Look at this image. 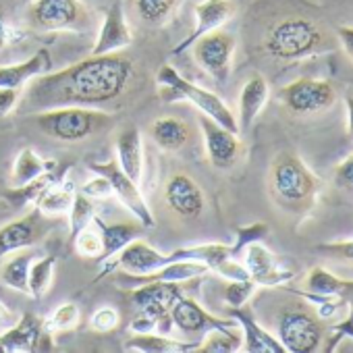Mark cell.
<instances>
[{
    "label": "cell",
    "instance_id": "obj_1",
    "mask_svg": "<svg viewBox=\"0 0 353 353\" xmlns=\"http://www.w3.org/2000/svg\"><path fill=\"white\" fill-rule=\"evenodd\" d=\"M131 61L123 54L88 57L61 71H46L28 81L26 98L19 102L26 112H40L63 106H102L123 96L131 79Z\"/></svg>",
    "mask_w": 353,
    "mask_h": 353
},
{
    "label": "cell",
    "instance_id": "obj_2",
    "mask_svg": "<svg viewBox=\"0 0 353 353\" xmlns=\"http://www.w3.org/2000/svg\"><path fill=\"white\" fill-rule=\"evenodd\" d=\"M272 200L289 212H307L318 198L320 179L297 154H281L270 166Z\"/></svg>",
    "mask_w": 353,
    "mask_h": 353
},
{
    "label": "cell",
    "instance_id": "obj_3",
    "mask_svg": "<svg viewBox=\"0 0 353 353\" xmlns=\"http://www.w3.org/2000/svg\"><path fill=\"white\" fill-rule=\"evenodd\" d=\"M156 83H158V96H160L162 102H168V104H172V102H190L202 114L210 117L212 121H216L219 125L227 127L229 131L239 133L237 117L223 102V98H219L214 92H210L206 88H200V85L192 83L190 79H185L174 67H170L168 63L158 69Z\"/></svg>",
    "mask_w": 353,
    "mask_h": 353
},
{
    "label": "cell",
    "instance_id": "obj_4",
    "mask_svg": "<svg viewBox=\"0 0 353 353\" xmlns=\"http://www.w3.org/2000/svg\"><path fill=\"white\" fill-rule=\"evenodd\" d=\"M264 50L276 61L293 63L312 59L328 48L324 32L312 19L287 17L268 30L264 38Z\"/></svg>",
    "mask_w": 353,
    "mask_h": 353
},
{
    "label": "cell",
    "instance_id": "obj_5",
    "mask_svg": "<svg viewBox=\"0 0 353 353\" xmlns=\"http://www.w3.org/2000/svg\"><path fill=\"white\" fill-rule=\"evenodd\" d=\"M36 127L59 141H81L112 127V117L90 106H63L40 110L34 117Z\"/></svg>",
    "mask_w": 353,
    "mask_h": 353
},
{
    "label": "cell",
    "instance_id": "obj_6",
    "mask_svg": "<svg viewBox=\"0 0 353 353\" xmlns=\"http://www.w3.org/2000/svg\"><path fill=\"white\" fill-rule=\"evenodd\" d=\"M28 21L40 32H83L92 26V15L81 0H34Z\"/></svg>",
    "mask_w": 353,
    "mask_h": 353
},
{
    "label": "cell",
    "instance_id": "obj_7",
    "mask_svg": "<svg viewBox=\"0 0 353 353\" xmlns=\"http://www.w3.org/2000/svg\"><path fill=\"white\" fill-rule=\"evenodd\" d=\"M279 341L289 353H314L322 347L324 328L301 307H287L279 316Z\"/></svg>",
    "mask_w": 353,
    "mask_h": 353
},
{
    "label": "cell",
    "instance_id": "obj_8",
    "mask_svg": "<svg viewBox=\"0 0 353 353\" xmlns=\"http://www.w3.org/2000/svg\"><path fill=\"white\" fill-rule=\"evenodd\" d=\"M196 63L216 81L227 83L233 69V57L237 48V38L231 32L214 30L192 44Z\"/></svg>",
    "mask_w": 353,
    "mask_h": 353
},
{
    "label": "cell",
    "instance_id": "obj_9",
    "mask_svg": "<svg viewBox=\"0 0 353 353\" xmlns=\"http://www.w3.org/2000/svg\"><path fill=\"white\" fill-rule=\"evenodd\" d=\"M88 168L94 174H102L104 179L110 183L112 188V196H117V200L135 216L137 223H141L145 229H154L156 227V219L148 206V202L143 200L139 185L135 181H131L129 176L123 172V168L119 166L117 160H108V162H90Z\"/></svg>",
    "mask_w": 353,
    "mask_h": 353
},
{
    "label": "cell",
    "instance_id": "obj_10",
    "mask_svg": "<svg viewBox=\"0 0 353 353\" xmlns=\"http://www.w3.org/2000/svg\"><path fill=\"white\" fill-rule=\"evenodd\" d=\"M279 100L293 114H314L336 102L334 85L326 79L301 77L279 90Z\"/></svg>",
    "mask_w": 353,
    "mask_h": 353
},
{
    "label": "cell",
    "instance_id": "obj_11",
    "mask_svg": "<svg viewBox=\"0 0 353 353\" xmlns=\"http://www.w3.org/2000/svg\"><path fill=\"white\" fill-rule=\"evenodd\" d=\"M54 223L57 216H48L34 206L30 214L0 227V260L19 250L40 245L44 237L52 231Z\"/></svg>",
    "mask_w": 353,
    "mask_h": 353
},
{
    "label": "cell",
    "instance_id": "obj_12",
    "mask_svg": "<svg viewBox=\"0 0 353 353\" xmlns=\"http://www.w3.org/2000/svg\"><path fill=\"white\" fill-rule=\"evenodd\" d=\"M200 129L204 135V148L210 164L219 170L231 168L241 156V139L239 133L229 131L227 127L219 125L210 117H200Z\"/></svg>",
    "mask_w": 353,
    "mask_h": 353
},
{
    "label": "cell",
    "instance_id": "obj_13",
    "mask_svg": "<svg viewBox=\"0 0 353 353\" xmlns=\"http://www.w3.org/2000/svg\"><path fill=\"white\" fill-rule=\"evenodd\" d=\"M237 13V5L233 0H202L194 7V17H196V26L192 30V34L188 38H183L179 44L172 48V57H179L185 50L192 48V44L196 40H200L202 36L223 28L227 21H231Z\"/></svg>",
    "mask_w": 353,
    "mask_h": 353
},
{
    "label": "cell",
    "instance_id": "obj_14",
    "mask_svg": "<svg viewBox=\"0 0 353 353\" xmlns=\"http://www.w3.org/2000/svg\"><path fill=\"white\" fill-rule=\"evenodd\" d=\"M164 200L168 208L185 221H196L206 208V198L202 188L185 172H176L166 181Z\"/></svg>",
    "mask_w": 353,
    "mask_h": 353
},
{
    "label": "cell",
    "instance_id": "obj_15",
    "mask_svg": "<svg viewBox=\"0 0 353 353\" xmlns=\"http://www.w3.org/2000/svg\"><path fill=\"white\" fill-rule=\"evenodd\" d=\"M170 318L176 330L188 332V334H206L212 328L239 326L235 318L214 316L206 307H202L194 297H185V295H181L170 307Z\"/></svg>",
    "mask_w": 353,
    "mask_h": 353
},
{
    "label": "cell",
    "instance_id": "obj_16",
    "mask_svg": "<svg viewBox=\"0 0 353 353\" xmlns=\"http://www.w3.org/2000/svg\"><path fill=\"white\" fill-rule=\"evenodd\" d=\"M243 266L258 287H279L295 276V272L285 268L262 241H254L243 250Z\"/></svg>",
    "mask_w": 353,
    "mask_h": 353
},
{
    "label": "cell",
    "instance_id": "obj_17",
    "mask_svg": "<svg viewBox=\"0 0 353 353\" xmlns=\"http://www.w3.org/2000/svg\"><path fill=\"white\" fill-rule=\"evenodd\" d=\"M73 162H54V166H50L48 170H44L42 174L34 176L32 181L23 183V185H13L0 192V198L3 202H7L13 210H21L26 206H36V202L57 183L63 176H67V172L71 170Z\"/></svg>",
    "mask_w": 353,
    "mask_h": 353
},
{
    "label": "cell",
    "instance_id": "obj_18",
    "mask_svg": "<svg viewBox=\"0 0 353 353\" xmlns=\"http://www.w3.org/2000/svg\"><path fill=\"white\" fill-rule=\"evenodd\" d=\"M133 44V34L129 30V23L125 19V7L123 3H112L104 15V21L100 26V32L96 36L92 54H114Z\"/></svg>",
    "mask_w": 353,
    "mask_h": 353
},
{
    "label": "cell",
    "instance_id": "obj_19",
    "mask_svg": "<svg viewBox=\"0 0 353 353\" xmlns=\"http://www.w3.org/2000/svg\"><path fill=\"white\" fill-rule=\"evenodd\" d=\"M229 316L235 318V322L239 324V330L243 336V345H241L243 351H248V353H287V349L281 345V341L276 336H272L268 330H264V326H260V322L256 320L254 312L248 305L231 307Z\"/></svg>",
    "mask_w": 353,
    "mask_h": 353
},
{
    "label": "cell",
    "instance_id": "obj_20",
    "mask_svg": "<svg viewBox=\"0 0 353 353\" xmlns=\"http://www.w3.org/2000/svg\"><path fill=\"white\" fill-rule=\"evenodd\" d=\"M46 332L44 318L26 312L21 320L0 334V353H32L40 349V339Z\"/></svg>",
    "mask_w": 353,
    "mask_h": 353
},
{
    "label": "cell",
    "instance_id": "obj_21",
    "mask_svg": "<svg viewBox=\"0 0 353 353\" xmlns=\"http://www.w3.org/2000/svg\"><path fill=\"white\" fill-rule=\"evenodd\" d=\"M94 225L102 237V254L96 260L100 266L104 262H108L112 256H117L127 243H131L133 239L141 237L145 233V227L141 223H106L102 221L98 214L94 216Z\"/></svg>",
    "mask_w": 353,
    "mask_h": 353
},
{
    "label": "cell",
    "instance_id": "obj_22",
    "mask_svg": "<svg viewBox=\"0 0 353 353\" xmlns=\"http://www.w3.org/2000/svg\"><path fill=\"white\" fill-rule=\"evenodd\" d=\"M268 96H270L268 81L260 73H254L243 83L241 94H239V114H237L239 133H245L256 123V119L260 117L262 108L268 102Z\"/></svg>",
    "mask_w": 353,
    "mask_h": 353
},
{
    "label": "cell",
    "instance_id": "obj_23",
    "mask_svg": "<svg viewBox=\"0 0 353 353\" xmlns=\"http://www.w3.org/2000/svg\"><path fill=\"white\" fill-rule=\"evenodd\" d=\"M117 162L131 181L139 185L143 174V139L137 127H127L117 137Z\"/></svg>",
    "mask_w": 353,
    "mask_h": 353
},
{
    "label": "cell",
    "instance_id": "obj_24",
    "mask_svg": "<svg viewBox=\"0 0 353 353\" xmlns=\"http://www.w3.org/2000/svg\"><path fill=\"white\" fill-rule=\"evenodd\" d=\"M198 343L196 341H174L168 334H158V332H133L129 339H125L123 351H135V353H192V351H196Z\"/></svg>",
    "mask_w": 353,
    "mask_h": 353
},
{
    "label": "cell",
    "instance_id": "obj_25",
    "mask_svg": "<svg viewBox=\"0 0 353 353\" xmlns=\"http://www.w3.org/2000/svg\"><path fill=\"white\" fill-rule=\"evenodd\" d=\"M50 69H52V57L46 48H42L23 63L0 67V88L21 90L23 85H28L30 79H34V77L50 71Z\"/></svg>",
    "mask_w": 353,
    "mask_h": 353
},
{
    "label": "cell",
    "instance_id": "obj_26",
    "mask_svg": "<svg viewBox=\"0 0 353 353\" xmlns=\"http://www.w3.org/2000/svg\"><path fill=\"white\" fill-rule=\"evenodd\" d=\"M154 143L164 152H179L192 137V129L185 121L176 117H160L150 125Z\"/></svg>",
    "mask_w": 353,
    "mask_h": 353
},
{
    "label": "cell",
    "instance_id": "obj_27",
    "mask_svg": "<svg viewBox=\"0 0 353 353\" xmlns=\"http://www.w3.org/2000/svg\"><path fill=\"white\" fill-rule=\"evenodd\" d=\"M11 256L13 258L3 266V270H0V281H3V285H7L9 289L28 295L30 293V287H28L30 268H32V262L38 258V254L34 252V248H26Z\"/></svg>",
    "mask_w": 353,
    "mask_h": 353
},
{
    "label": "cell",
    "instance_id": "obj_28",
    "mask_svg": "<svg viewBox=\"0 0 353 353\" xmlns=\"http://www.w3.org/2000/svg\"><path fill=\"white\" fill-rule=\"evenodd\" d=\"M77 196V185L73 179H67L63 176L61 181H57L38 202H36V208L42 210L44 214L48 216H63L71 210V204Z\"/></svg>",
    "mask_w": 353,
    "mask_h": 353
},
{
    "label": "cell",
    "instance_id": "obj_29",
    "mask_svg": "<svg viewBox=\"0 0 353 353\" xmlns=\"http://www.w3.org/2000/svg\"><path fill=\"white\" fill-rule=\"evenodd\" d=\"M241 345H243V336L239 332V326L212 328L198 343L196 353H235L241 349Z\"/></svg>",
    "mask_w": 353,
    "mask_h": 353
},
{
    "label": "cell",
    "instance_id": "obj_30",
    "mask_svg": "<svg viewBox=\"0 0 353 353\" xmlns=\"http://www.w3.org/2000/svg\"><path fill=\"white\" fill-rule=\"evenodd\" d=\"M54 162L57 160H44L32 148H23L13 162V170H11L13 185H23V183L32 181L34 176H38L44 170H48L50 166H54Z\"/></svg>",
    "mask_w": 353,
    "mask_h": 353
},
{
    "label": "cell",
    "instance_id": "obj_31",
    "mask_svg": "<svg viewBox=\"0 0 353 353\" xmlns=\"http://www.w3.org/2000/svg\"><path fill=\"white\" fill-rule=\"evenodd\" d=\"M54 268H57V256L54 254H46V256H40L32 262V268H30V279H28V287H30V293L34 299H42L52 283H54Z\"/></svg>",
    "mask_w": 353,
    "mask_h": 353
},
{
    "label": "cell",
    "instance_id": "obj_32",
    "mask_svg": "<svg viewBox=\"0 0 353 353\" xmlns=\"http://www.w3.org/2000/svg\"><path fill=\"white\" fill-rule=\"evenodd\" d=\"M137 17L152 28L164 26L170 15L174 13V7L179 0H131Z\"/></svg>",
    "mask_w": 353,
    "mask_h": 353
},
{
    "label": "cell",
    "instance_id": "obj_33",
    "mask_svg": "<svg viewBox=\"0 0 353 353\" xmlns=\"http://www.w3.org/2000/svg\"><path fill=\"white\" fill-rule=\"evenodd\" d=\"M67 214H69V243H71V239L79 231H83L85 227L92 225V221L96 216V202L92 198H88L85 194L77 192V196L71 204V210Z\"/></svg>",
    "mask_w": 353,
    "mask_h": 353
},
{
    "label": "cell",
    "instance_id": "obj_34",
    "mask_svg": "<svg viewBox=\"0 0 353 353\" xmlns=\"http://www.w3.org/2000/svg\"><path fill=\"white\" fill-rule=\"evenodd\" d=\"M79 320H81L79 305L75 301H67V303H61L48 320H44V326L48 332H65V330L77 328Z\"/></svg>",
    "mask_w": 353,
    "mask_h": 353
},
{
    "label": "cell",
    "instance_id": "obj_35",
    "mask_svg": "<svg viewBox=\"0 0 353 353\" xmlns=\"http://www.w3.org/2000/svg\"><path fill=\"white\" fill-rule=\"evenodd\" d=\"M71 245L75 248V254L81 256V258H88V260H98L100 254H102V237L92 221L90 227H85L83 231H79L73 239H71Z\"/></svg>",
    "mask_w": 353,
    "mask_h": 353
},
{
    "label": "cell",
    "instance_id": "obj_36",
    "mask_svg": "<svg viewBox=\"0 0 353 353\" xmlns=\"http://www.w3.org/2000/svg\"><path fill=\"white\" fill-rule=\"evenodd\" d=\"M270 233V227L266 223H254V225H245V227H239L235 229V243L229 245L231 250V258L239 260L243 250L254 243V241H264Z\"/></svg>",
    "mask_w": 353,
    "mask_h": 353
},
{
    "label": "cell",
    "instance_id": "obj_37",
    "mask_svg": "<svg viewBox=\"0 0 353 353\" xmlns=\"http://www.w3.org/2000/svg\"><path fill=\"white\" fill-rule=\"evenodd\" d=\"M256 283L252 279H243V281H229L225 285V301L229 307H241L248 305L250 297L256 291Z\"/></svg>",
    "mask_w": 353,
    "mask_h": 353
},
{
    "label": "cell",
    "instance_id": "obj_38",
    "mask_svg": "<svg viewBox=\"0 0 353 353\" xmlns=\"http://www.w3.org/2000/svg\"><path fill=\"white\" fill-rule=\"evenodd\" d=\"M316 254L326 260H336L353 266V239L345 241H330V243H318Z\"/></svg>",
    "mask_w": 353,
    "mask_h": 353
},
{
    "label": "cell",
    "instance_id": "obj_39",
    "mask_svg": "<svg viewBox=\"0 0 353 353\" xmlns=\"http://www.w3.org/2000/svg\"><path fill=\"white\" fill-rule=\"evenodd\" d=\"M121 322V316L119 312L112 307V305H102L98 307L92 318H90V328L94 332H112Z\"/></svg>",
    "mask_w": 353,
    "mask_h": 353
},
{
    "label": "cell",
    "instance_id": "obj_40",
    "mask_svg": "<svg viewBox=\"0 0 353 353\" xmlns=\"http://www.w3.org/2000/svg\"><path fill=\"white\" fill-rule=\"evenodd\" d=\"M332 181L339 190L353 192V154H349L343 162H339L332 170Z\"/></svg>",
    "mask_w": 353,
    "mask_h": 353
},
{
    "label": "cell",
    "instance_id": "obj_41",
    "mask_svg": "<svg viewBox=\"0 0 353 353\" xmlns=\"http://www.w3.org/2000/svg\"><path fill=\"white\" fill-rule=\"evenodd\" d=\"M212 272H216L219 276H223V279H227V281H243V279H250V274H248L243 262H239V260H235V258L223 260Z\"/></svg>",
    "mask_w": 353,
    "mask_h": 353
},
{
    "label": "cell",
    "instance_id": "obj_42",
    "mask_svg": "<svg viewBox=\"0 0 353 353\" xmlns=\"http://www.w3.org/2000/svg\"><path fill=\"white\" fill-rule=\"evenodd\" d=\"M81 194H85L88 198H92L94 202H98V200L110 198V196H112V188H110V183L104 179L102 174H96L92 181H88V183L81 188Z\"/></svg>",
    "mask_w": 353,
    "mask_h": 353
},
{
    "label": "cell",
    "instance_id": "obj_43",
    "mask_svg": "<svg viewBox=\"0 0 353 353\" xmlns=\"http://www.w3.org/2000/svg\"><path fill=\"white\" fill-rule=\"evenodd\" d=\"M334 297L341 299L343 305H347V318L341 320V322L343 324H353V281L339 279L336 289H334Z\"/></svg>",
    "mask_w": 353,
    "mask_h": 353
},
{
    "label": "cell",
    "instance_id": "obj_44",
    "mask_svg": "<svg viewBox=\"0 0 353 353\" xmlns=\"http://www.w3.org/2000/svg\"><path fill=\"white\" fill-rule=\"evenodd\" d=\"M21 102V92L17 88H0V119L9 117Z\"/></svg>",
    "mask_w": 353,
    "mask_h": 353
},
{
    "label": "cell",
    "instance_id": "obj_45",
    "mask_svg": "<svg viewBox=\"0 0 353 353\" xmlns=\"http://www.w3.org/2000/svg\"><path fill=\"white\" fill-rule=\"evenodd\" d=\"M345 336H351V339H353V324H343V322L334 324V326H332V336H330V341H328L326 351H334V347L339 345V341L345 339Z\"/></svg>",
    "mask_w": 353,
    "mask_h": 353
},
{
    "label": "cell",
    "instance_id": "obj_46",
    "mask_svg": "<svg viewBox=\"0 0 353 353\" xmlns=\"http://www.w3.org/2000/svg\"><path fill=\"white\" fill-rule=\"evenodd\" d=\"M336 38H339L343 50L347 52V57L353 61V28H351V26H341V28H336Z\"/></svg>",
    "mask_w": 353,
    "mask_h": 353
},
{
    "label": "cell",
    "instance_id": "obj_47",
    "mask_svg": "<svg viewBox=\"0 0 353 353\" xmlns=\"http://www.w3.org/2000/svg\"><path fill=\"white\" fill-rule=\"evenodd\" d=\"M9 42V28H7V19H5V11L0 7V50H3Z\"/></svg>",
    "mask_w": 353,
    "mask_h": 353
},
{
    "label": "cell",
    "instance_id": "obj_48",
    "mask_svg": "<svg viewBox=\"0 0 353 353\" xmlns=\"http://www.w3.org/2000/svg\"><path fill=\"white\" fill-rule=\"evenodd\" d=\"M345 104H347V131H349V137L353 139V96H349Z\"/></svg>",
    "mask_w": 353,
    "mask_h": 353
},
{
    "label": "cell",
    "instance_id": "obj_49",
    "mask_svg": "<svg viewBox=\"0 0 353 353\" xmlns=\"http://www.w3.org/2000/svg\"><path fill=\"white\" fill-rule=\"evenodd\" d=\"M9 320H13V312L0 301V324H5V322H9Z\"/></svg>",
    "mask_w": 353,
    "mask_h": 353
}]
</instances>
